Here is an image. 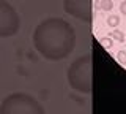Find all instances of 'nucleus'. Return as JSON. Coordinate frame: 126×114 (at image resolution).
I'll return each mask as SVG.
<instances>
[{"label":"nucleus","instance_id":"f03ea898","mask_svg":"<svg viewBox=\"0 0 126 114\" xmlns=\"http://www.w3.org/2000/svg\"><path fill=\"white\" fill-rule=\"evenodd\" d=\"M68 82L80 93H92L93 89V60L92 56H80L68 68Z\"/></svg>","mask_w":126,"mask_h":114},{"label":"nucleus","instance_id":"7ed1b4c3","mask_svg":"<svg viewBox=\"0 0 126 114\" xmlns=\"http://www.w3.org/2000/svg\"><path fill=\"white\" fill-rule=\"evenodd\" d=\"M0 114H44V109L32 95L17 92L3 98Z\"/></svg>","mask_w":126,"mask_h":114},{"label":"nucleus","instance_id":"9d476101","mask_svg":"<svg viewBox=\"0 0 126 114\" xmlns=\"http://www.w3.org/2000/svg\"><path fill=\"white\" fill-rule=\"evenodd\" d=\"M117 59L121 65H126V51H120V52L117 54Z\"/></svg>","mask_w":126,"mask_h":114},{"label":"nucleus","instance_id":"1a4fd4ad","mask_svg":"<svg viewBox=\"0 0 126 114\" xmlns=\"http://www.w3.org/2000/svg\"><path fill=\"white\" fill-rule=\"evenodd\" d=\"M99 43H101L102 46H104L106 49H110V48H112V45H113V41H112V38H110V37L101 38V40H99Z\"/></svg>","mask_w":126,"mask_h":114},{"label":"nucleus","instance_id":"39448f33","mask_svg":"<svg viewBox=\"0 0 126 114\" xmlns=\"http://www.w3.org/2000/svg\"><path fill=\"white\" fill-rule=\"evenodd\" d=\"M63 6L68 14L80 21H92L93 18L92 0H63Z\"/></svg>","mask_w":126,"mask_h":114},{"label":"nucleus","instance_id":"423d86ee","mask_svg":"<svg viewBox=\"0 0 126 114\" xmlns=\"http://www.w3.org/2000/svg\"><path fill=\"white\" fill-rule=\"evenodd\" d=\"M94 8L96 10H102V11H110L113 8V2L112 0H96L94 2Z\"/></svg>","mask_w":126,"mask_h":114},{"label":"nucleus","instance_id":"9b49d317","mask_svg":"<svg viewBox=\"0 0 126 114\" xmlns=\"http://www.w3.org/2000/svg\"><path fill=\"white\" fill-rule=\"evenodd\" d=\"M120 11L123 14H126V2H121V5H120Z\"/></svg>","mask_w":126,"mask_h":114},{"label":"nucleus","instance_id":"f257e3e1","mask_svg":"<svg viewBox=\"0 0 126 114\" xmlns=\"http://www.w3.org/2000/svg\"><path fill=\"white\" fill-rule=\"evenodd\" d=\"M33 45L47 60H62L73 52L76 32L65 19L49 18L36 25L33 32Z\"/></svg>","mask_w":126,"mask_h":114},{"label":"nucleus","instance_id":"6e6552de","mask_svg":"<svg viewBox=\"0 0 126 114\" xmlns=\"http://www.w3.org/2000/svg\"><path fill=\"white\" fill-rule=\"evenodd\" d=\"M118 24H120V18H118L117 14H112V16L107 18V25L109 27H117Z\"/></svg>","mask_w":126,"mask_h":114},{"label":"nucleus","instance_id":"20e7f679","mask_svg":"<svg viewBox=\"0 0 126 114\" xmlns=\"http://www.w3.org/2000/svg\"><path fill=\"white\" fill-rule=\"evenodd\" d=\"M21 27V19L16 10L6 0H0V37H13Z\"/></svg>","mask_w":126,"mask_h":114},{"label":"nucleus","instance_id":"0eeeda50","mask_svg":"<svg viewBox=\"0 0 126 114\" xmlns=\"http://www.w3.org/2000/svg\"><path fill=\"white\" fill-rule=\"evenodd\" d=\"M109 37L112 38V40L120 41V43H123V41L126 40V37H125V35L120 32V30H113V32H110V33H109Z\"/></svg>","mask_w":126,"mask_h":114}]
</instances>
